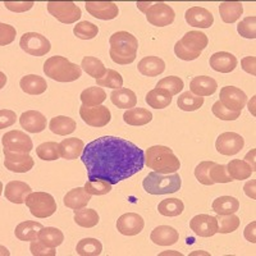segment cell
<instances>
[{"label":"cell","instance_id":"obj_34","mask_svg":"<svg viewBox=\"0 0 256 256\" xmlns=\"http://www.w3.org/2000/svg\"><path fill=\"white\" fill-rule=\"evenodd\" d=\"M212 208L218 216L234 214L240 209V201L233 196H220L212 201Z\"/></svg>","mask_w":256,"mask_h":256},{"label":"cell","instance_id":"obj_22","mask_svg":"<svg viewBox=\"0 0 256 256\" xmlns=\"http://www.w3.org/2000/svg\"><path fill=\"white\" fill-rule=\"evenodd\" d=\"M218 88V84L212 77L209 76H198L194 77L190 82V91L196 96H210L216 92Z\"/></svg>","mask_w":256,"mask_h":256},{"label":"cell","instance_id":"obj_44","mask_svg":"<svg viewBox=\"0 0 256 256\" xmlns=\"http://www.w3.org/2000/svg\"><path fill=\"white\" fill-rule=\"evenodd\" d=\"M73 34L81 40H92L99 34V27L91 24V22H88V20H82L74 26Z\"/></svg>","mask_w":256,"mask_h":256},{"label":"cell","instance_id":"obj_28","mask_svg":"<svg viewBox=\"0 0 256 256\" xmlns=\"http://www.w3.org/2000/svg\"><path fill=\"white\" fill-rule=\"evenodd\" d=\"M20 86L22 91L28 95H41L48 88L46 80L38 74H27L22 77L20 81Z\"/></svg>","mask_w":256,"mask_h":256},{"label":"cell","instance_id":"obj_42","mask_svg":"<svg viewBox=\"0 0 256 256\" xmlns=\"http://www.w3.org/2000/svg\"><path fill=\"white\" fill-rule=\"evenodd\" d=\"M158 210L164 216H178L184 212V205L180 198H166L160 201Z\"/></svg>","mask_w":256,"mask_h":256},{"label":"cell","instance_id":"obj_12","mask_svg":"<svg viewBox=\"0 0 256 256\" xmlns=\"http://www.w3.org/2000/svg\"><path fill=\"white\" fill-rule=\"evenodd\" d=\"M244 137L236 132H224V134H219L216 142V152L222 155H226V156L238 154L244 148Z\"/></svg>","mask_w":256,"mask_h":256},{"label":"cell","instance_id":"obj_49","mask_svg":"<svg viewBox=\"0 0 256 256\" xmlns=\"http://www.w3.org/2000/svg\"><path fill=\"white\" fill-rule=\"evenodd\" d=\"M237 31L240 35L244 38H256V17L250 16L246 17L237 24Z\"/></svg>","mask_w":256,"mask_h":256},{"label":"cell","instance_id":"obj_29","mask_svg":"<svg viewBox=\"0 0 256 256\" xmlns=\"http://www.w3.org/2000/svg\"><path fill=\"white\" fill-rule=\"evenodd\" d=\"M44 228V226L35 220H26L20 223L16 227L14 234L18 240L24 242L38 240V233Z\"/></svg>","mask_w":256,"mask_h":256},{"label":"cell","instance_id":"obj_56","mask_svg":"<svg viewBox=\"0 0 256 256\" xmlns=\"http://www.w3.org/2000/svg\"><path fill=\"white\" fill-rule=\"evenodd\" d=\"M174 52H176V56H177L178 58L182 59V60H186V62L195 60V59H198V56H201V54H196V52H190L188 49H186L184 45L180 44V41H177V42H176Z\"/></svg>","mask_w":256,"mask_h":256},{"label":"cell","instance_id":"obj_9","mask_svg":"<svg viewBox=\"0 0 256 256\" xmlns=\"http://www.w3.org/2000/svg\"><path fill=\"white\" fill-rule=\"evenodd\" d=\"M4 148L12 152H20V154H30L34 148V142L31 137L22 131H9L2 137Z\"/></svg>","mask_w":256,"mask_h":256},{"label":"cell","instance_id":"obj_46","mask_svg":"<svg viewBox=\"0 0 256 256\" xmlns=\"http://www.w3.org/2000/svg\"><path fill=\"white\" fill-rule=\"evenodd\" d=\"M96 84L99 88H110L118 90V88H122L123 86V77L116 70H108L104 77L96 80Z\"/></svg>","mask_w":256,"mask_h":256},{"label":"cell","instance_id":"obj_16","mask_svg":"<svg viewBox=\"0 0 256 256\" xmlns=\"http://www.w3.org/2000/svg\"><path fill=\"white\" fill-rule=\"evenodd\" d=\"M145 227V220L136 212H126L116 220V230L123 236H136Z\"/></svg>","mask_w":256,"mask_h":256},{"label":"cell","instance_id":"obj_51","mask_svg":"<svg viewBox=\"0 0 256 256\" xmlns=\"http://www.w3.org/2000/svg\"><path fill=\"white\" fill-rule=\"evenodd\" d=\"M84 190L88 191V194H90L91 196L96 195H106L112 191V184L105 182V180H88L84 184Z\"/></svg>","mask_w":256,"mask_h":256},{"label":"cell","instance_id":"obj_11","mask_svg":"<svg viewBox=\"0 0 256 256\" xmlns=\"http://www.w3.org/2000/svg\"><path fill=\"white\" fill-rule=\"evenodd\" d=\"M145 14L148 24L156 27L169 26L174 22L176 18L173 8L166 3H154Z\"/></svg>","mask_w":256,"mask_h":256},{"label":"cell","instance_id":"obj_48","mask_svg":"<svg viewBox=\"0 0 256 256\" xmlns=\"http://www.w3.org/2000/svg\"><path fill=\"white\" fill-rule=\"evenodd\" d=\"M184 88V84L182 78L177 76H169L166 78L160 80L156 84V88H163V90L168 91L170 95H178Z\"/></svg>","mask_w":256,"mask_h":256},{"label":"cell","instance_id":"obj_32","mask_svg":"<svg viewBox=\"0 0 256 256\" xmlns=\"http://www.w3.org/2000/svg\"><path fill=\"white\" fill-rule=\"evenodd\" d=\"M76 127V120L66 116H54V118H52V120H50L49 123L50 131H52V134H59V136H67V134H70L72 132H74Z\"/></svg>","mask_w":256,"mask_h":256},{"label":"cell","instance_id":"obj_20","mask_svg":"<svg viewBox=\"0 0 256 256\" xmlns=\"http://www.w3.org/2000/svg\"><path fill=\"white\" fill-rule=\"evenodd\" d=\"M31 192V187L22 180H10L4 188V196L13 204H24Z\"/></svg>","mask_w":256,"mask_h":256},{"label":"cell","instance_id":"obj_53","mask_svg":"<svg viewBox=\"0 0 256 256\" xmlns=\"http://www.w3.org/2000/svg\"><path fill=\"white\" fill-rule=\"evenodd\" d=\"M212 114L220 120H236L237 118H240V116H241V112L230 110V109H227L226 106H223L219 100L212 104Z\"/></svg>","mask_w":256,"mask_h":256},{"label":"cell","instance_id":"obj_63","mask_svg":"<svg viewBox=\"0 0 256 256\" xmlns=\"http://www.w3.org/2000/svg\"><path fill=\"white\" fill-rule=\"evenodd\" d=\"M137 8L140 9L142 13H146L148 10V8L152 6V3H148V2H137L136 3Z\"/></svg>","mask_w":256,"mask_h":256},{"label":"cell","instance_id":"obj_15","mask_svg":"<svg viewBox=\"0 0 256 256\" xmlns=\"http://www.w3.org/2000/svg\"><path fill=\"white\" fill-rule=\"evenodd\" d=\"M190 228L200 237H212L218 233V222L209 214H198L190 220Z\"/></svg>","mask_w":256,"mask_h":256},{"label":"cell","instance_id":"obj_25","mask_svg":"<svg viewBox=\"0 0 256 256\" xmlns=\"http://www.w3.org/2000/svg\"><path fill=\"white\" fill-rule=\"evenodd\" d=\"M150 240L158 246H170L180 240V234L173 227L169 226H159L154 228L150 234Z\"/></svg>","mask_w":256,"mask_h":256},{"label":"cell","instance_id":"obj_4","mask_svg":"<svg viewBox=\"0 0 256 256\" xmlns=\"http://www.w3.org/2000/svg\"><path fill=\"white\" fill-rule=\"evenodd\" d=\"M44 73L46 77L58 82H73L81 77V66L70 63L60 56H50L44 63Z\"/></svg>","mask_w":256,"mask_h":256},{"label":"cell","instance_id":"obj_58","mask_svg":"<svg viewBox=\"0 0 256 256\" xmlns=\"http://www.w3.org/2000/svg\"><path fill=\"white\" fill-rule=\"evenodd\" d=\"M16 120H17V116L13 110H9V109H2L0 110V128L2 130L14 124Z\"/></svg>","mask_w":256,"mask_h":256},{"label":"cell","instance_id":"obj_55","mask_svg":"<svg viewBox=\"0 0 256 256\" xmlns=\"http://www.w3.org/2000/svg\"><path fill=\"white\" fill-rule=\"evenodd\" d=\"M17 35V30L10 24H0V45L6 46L13 42Z\"/></svg>","mask_w":256,"mask_h":256},{"label":"cell","instance_id":"obj_59","mask_svg":"<svg viewBox=\"0 0 256 256\" xmlns=\"http://www.w3.org/2000/svg\"><path fill=\"white\" fill-rule=\"evenodd\" d=\"M241 66L242 70L244 72L250 73L252 76L256 74V58L255 56H244V59L241 60Z\"/></svg>","mask_w":256,"mask_h":256},{"label":"cell","instance_id":"obj_7","mask_svg":"<svg viewBox=\"0 0 256 256\" xmlns=\"http://www.w3.org/2000/svg\"><path fill=\"white\" fill-rule=\"evenodd\" d=\"M48 12L62 24H74L81 18L82 12L80 6L73 2H49Z\"/></svg>","mask_w":256,"mask_h":256},{"label":"cell","instance_id":"obj_5","mask_svg":"<svg viewBox=\"0 0 256 256\" xmlns=\"http://www.w3.org/2000/svg\"><path fill=\"white\" fill-rule=\"evenodd\" d=\"M145 191L150 195H168L180 191L182 180L177 172L172 174H160V173H148L142 180Z\"/></svg>","mask_w":256,"mask_h":256},{"label":"cell","instance_id":"obj_33","mask_svg":"<svg viewBox=\"0 0 256 256\" xmlns=\"http://www.w3.org/2000/svg\"><path fill=\"white\" fill-rule=\"evenodd\" d=\"M227 166V172L228 174L230 176L233 180H248V178L251 177L255 170L251 168V166L248 163H246L244 160L241 159H233L228 163Z\"/></svg>","mask_w":256,"mask_h":256},{"label":"cell","instance_id":"obj_19","mask_svg":"<svg viewBox=\"0 0 256 256\" xmlns=\"http://www.w3.org/2000/svg\"><path fill=\"white\" fill-rule=\"evenodd\" d=\"M20 123L30 134H40L46 128V118L38 110H27L20 116Z\"/></svg>","mask_w":256,"mask_h":256},{"label":"cell","instance_id":"obj_47","mask_svg":"<svg viewBox=\"0 0 256 256\" xmlns=\"http://www.w3.org/2000/svg\"><path fill=\"white\" fill-rule=\"evenodd\" d=\"M36 154L41 160L52 162L59 159V144L56 142H44L36 148Z\"/></svg>","mask_w":256,"mask_h":256},{"label":"cell","instance_id":"obj_6","mask_svg":"<svg viewBox=\"0 0 256 256\" xmlns=\"http://www.w3.org/2000/svg\"><path fill=\"white\" fill-rule=\"evenodd\" d=\"M26 206L36 218H49L56 212V201L46 192H31L26 198Z\"/></svg>","mask_w":256,"mask_h":256},{"label":"cell","instance_id":"obj_35","mask_svg":"<svg viewBox=\"0 0 256 256\" xmlns=\"http://www.w3.org/2000/svg\"><path fill=\"white\" fill-rule=\"evenodd\" d=\"M123 120L130 126H145L152 120V113L145 108L128 109L123 114Z\"/></svg>","mask_w":256,"mask_h":256},{"label":"cell","instance_id":"obj_54","mask_svg":"<svg viewBox=\"0 0 256 256\" xmlns=\"http://www.w3.org/2000/svg\"><path fill=\"white\" fill-rule=\"evenodd\" d=\"M30 251L34 256H56V248H49L44 242H41L40 240H35V241H31L30 244Z\"/></svg>","mask_w":256,"mask_h":256},{"label":"cell","instance_id":"obj_8","mask_svg":"<svg viewBox=\"0 0 256 256\" xmlns=\"http://www.w3.org/2000/svg\"><path fill=\"white\" fill-rule=\"evenodd\" d=\"M20 49L32 56H44L52 49L50 41L38 32H26L20 40Z\"/></svg>","mask_w":256,"mask_h":256},{"label":"cell","instance_id":"obj_10","mask_svg":"<svg viewBox=\"0 0 256 256\" xmlns=\"http://www.w3.org/2000/svg\"><path fill=\"white\" fill-rule=\"evenodd\" d=\"M80 116L86 124L91 127H105L112 120V113L104 105L98 106H80Z\"/></svg>","mask_w":256,"mask_h":256},{"label":"cell","instance_id":"obj_1","mask_svg":"<svg viewBox=\"0 0 256 256\" xmlns=\"http://www.w3.org/2000/svg\"><path fill=\"white\" fill-rule=\"evenodd\" d=\"M81 160L88 180L116 184L142 170L145 152L120 137L102 136L84 146Z\"/></svg>","mask_w":256,"mask_h":256},{"label":"cell","instance_id":"obj_23","mask_svg":"<svg viewBox=\"0 0 256 256\" xmlns=\"http://www.w3.org/2000/svg\"><path fill=\"white\" fill-rule=\"evenodd\" d=\"M180 41L186 49H188L192 52H196V54H201L202 50L206 49L208 44H209L208 36L201 31L187 32Z\"/></svg>","mask_w":256,"mask_h":256},{"label":"cell","instance_id":"obj_18","mask_svg":"<svg viewBox=\"0 0 256 256\" xmlns=\"http://www.w3.org/2000/svg\"><path fill=\"white\" fill-rule=\"evenodd\" d=\"M184 20L192 27L198 28H209L214 24V16L208 9L201 6H192L184 13Z\"/></svg>","mask_w":256,"mask_h":256},{"label":"cell","instance_id":"obj_14","mask_svg":"<svg viewBox=\"0 0 256 256\" xmlns=\"http://www.w3.org/2000/svg\"><path fill=\"white\" fill-rule=\"evenodd\" d=\"M4 155H6V159H4V166L8 170L14 173H27L30 172L34 166H35V162L32 159V156H30V154H20V152H12L4 148Z\"/></svg>","mask_w":256,"mask_h":256},{"label":"cell","instance_id":"obj_37","mask_svg":"<svg viewBox=\"0 0 256 256\" xmlns=\"http://www.w3.org/2000/svg\"><path fill=\"white\" fill-rule=\"evenodd\" d=\"M80 99H81L82 105H86V106H98V105H102V102H105L106 94L99 86H94V88H88L82 91Z\"/></svg>","mask_w":256,"mask_h":256},{"label":"cell","instance_id":"obj_41","mask_svg":"<svg viewBox=\"0 0 256 256\" xmlns=\"http://www.w3.org/2000/svg\"><path fill=\"white\" fill-rule=\"evenodd\" d=\"M38 240L49 248H58L63 244L64 234L60 230L54 227H44L38 233Z\"/></svg>","mask_w":256,"mask_h":256},{"label":"cell","instance_id":"obj_27","mask_svg":"<svg viewBox=\"0 0 256 256\" xmlns=\"http://www.w3.org/2000/svg\"><path fill=\"white\" fill-rule=\"evenodd\" d=\"M84 148V144L81 138L77 137H70V138H64L59 144V154L66 160H74L82 155Z\"/></svg>","mask_w":256,"mask_h":256},{"label":"cell","instance_id":"obj_43","mask_svg":"<svg viewBox=\"0 0 256 256\" xmlns=\"http://www.w3.org/2000/svg\"><path fill=\"white\" fill-rule=\"evenodd\" d=\"M76 251L81 256H99L102 251V244L96 238H82L77 244Z\"/></svg>","mask_w":256,"mask_h":256},{"label":"cell","instance_id":"obj_17","mask_svg":"<svg viewBox=\"0 0 256 256\" xmlns=\"http://www.w3.org/2000/svg\"><path fill=\"white\" fill-rule=\"evenodd\" d=\"M86 10L90 16L102 20H110L118 17L120 9L113 2H86Z\"/></svg>","mask_w":256,"mask_h":256},{"label":"cell","instance_id":"obj_62","mask_svg":"<svg viewBox=\"0 0 256 256\" xmlns=\"http://www.w3.org/2000/svg\"><path fill=\"white\" fill-rule=\"evenodd\" d=\"M255 154H256V150L255 148H252V150L248 152V154L244 156V162H246V163H250L251 168H252L254 170H255Z\"/></svg>","mask_w":256,"mask_h":256},{"label":"cell","instance_id":"obj_30","mask_svg":"<svg viewBox=\"0 0 256 256\" xmlns=\"http://www.w3.org/2000/svg\"><path fill=\"white\" fill-rule=\"evenodd\" d=\"M110 100L116 108L132 109L137 104V96L130 88H118L110 94Z\"/></svg>","mask_w":256,"mask_h":256},{"label":"cell","instance_id":"obj_57","mask_svg":"<svg viewBox=\"0 0 256 256\" xmlns=\"http://www.w3.org/2000/svg\"><path fill=\"white\" fill-rule=\"evenodd\" d=\"M4 6L6 9L16 13H22L30 10L34 6V2H4Z\"/></svg>","mask_w":256,"mask_h":256},{"label":"cell","instance_id":"obj_31","mask_svg":"<svg viewBox=\"0 0 256 256\" xmlns=\"http://www.w3.org/2000/svg\"><path fill=\"white\" fill-rule=\"evenodd\" d=\"M219 13L224 24H234L244 14V6L241 2H224L219 6Z\"/></svg>","mask_w":256,"mask_h":256},{"label":"cell","instance_id":"obj_36","mask_svg":"<svg viewBox=\"0 0 256 256\" xmlns=\"http://www.w3.org/2000/svg\"><path fill=\"white\" fill-rule=\"evenodd\" d=\"M145 102L154 109H164L172 102V95L163 88H154L146 94Z\"/></svg>","mask_w":256,"mask_h":256},{"label":"cell","instance_id":"obj_40","mask_svg":"<svg viewBox=\"0 0 256 256\" xmlns=\"http://www.w3.org/2000/svg\"><path fill=\"white\" fill-rule=\"evenodd\" d=\"M178 108L184 112H195L204 105V98L196 96L191 91L180 94L177 100Z\"/></svg>","mask_w":256,"mask_h":256},{"label":"cell","instance_id":"obj_2","mask_svg":"<svg viewBox=\"0 0 256 256\" xmlns=\"http://www.w3.org/2000/svg\"><path fill=\"white\" fill-rule=\"evenodd\" d=\"M110 44V59L116 64L126 66L136 60L138 40L127 31H118L109 38Z\"/></svg>","mask_w":256,"mask_h":256},{"label":"cell","instance_id":"obj_45","mask_svg":"<svg viewBox=\"0 0 256 256\" xmlns=\"http://www.w3.org/2000/svg\"><path fill=\"white\" fill-rule=\"evenodd\" d=\"M216 222H218V233L222 234H227L237 230L240 227V218L234 214H228V216H218L216 214Z\"/></svg>","mask_w":256,"mask_h":256},{"label":"cell","instance_id":"obj_52","mask_svg":"<svg viewBox=\"0 0 256 256\" xmlns=\"http://www.w3.org/2000/svg\"><path fill=\"white\" fill-rule=\"evenodd\" d=\"M214 164L216 163L212 162V160L210 162H201L195 168V177L201 184H205V186H212L214 184L209 177V170Z\"/></svg>","mask_w":256,"mask_h":256},{"label":"cell","instance_id":"obj_39","mask_svg":"<svg viewBox=\"0 0 256 256\" xmlns=\"http://www.w3.org/2000/svg\"><path fill=\"white\" fill-rule=\"evenodd\" d=\"M100 216L98 212L94 209H80L74 210V222L77 226L82 228H92L98 226Z\"/></svg>","mask_w":256,"mask_h":256},{"label":"cell","instance_id":"obj_3","mask_svg":"<svg viewBox=\"0 0 256 256\" xmlns=\"http://www.w3.org/2000/svg\"><path fill=\"white\" fill-rule=\"evenodd\" d=\"M145 164L160 174H172L180 168V162L168 146L155 145L145 152Z\"/></svg>","mask_w":256,"mask_h":256},{"label":"cell","instance_id":"obj_21","mask_svg":"<svg viewBox=\"0 0 256 256\" xmlns=\"http://www.w3.org/2000/svg\"><path fill=\"white\" fill-rule=\"evenodd\" d=\"M237 58L233 54L228 52H214L212 56H210L209 64L210 67L216 72L220 73H230L236 70L237 67Z\"/></svg>","mask_w":256,"mask_h":256},{"label":"cell","instance_id":"obj_24","mask_svg":"<svg viewBox=\"0 0 256 256\" xmlns=\"http://www.w3.org/2000/svg\"><path fill=\"white\" fill-rule=\"evenodd\" d=\"M91 200V195L88 194V191L84 190V187H77L66 194L63 198L64 205L72 210H80L84 209V206H88V204Z\"/></svg>","mask_w":256,"mask_h":256},{"label":"cell","instance_id":"obj_61","mask_svg":"<svg viewBox=\"0 0 256 256\" xmlns=\"http://www.w3.org/2000/svg\"><path fill=\"white\" fill-rule=\"evenodd\" d=\"M255 186H256V180H248V184H244V194L248 196V198H251L252 200H255L256 195H255Z\"/></svg>","mask_w":256,"mask_h":256},{"label":"cell","instance_id":"obj_26","mask_svg":"<svg viewBox=\"0 0 256 256\" xmlns=\"http://www.w3.org/2000/svg\"><path fill=\"white\" fill-rule=\"evenodd\" d=\"M137 68L142 76L155 77L162 74L166 70V62L159 56H145L144 59H141Z\"/></svg>","mask_w":256,"mask_h":256},{"label":"cell","instance_id":"obj_50","mask_svg":"<svg viewBox=\"0 0 256 256\" xmlns=\"http://www.w3.org/2000/svg\"><path fill=\"white\" fill-rule=\"evenodd\" d=\"M209 177L212 180V184H230L232 178L228 174L227 166L223 164H214L209 170Z\"/></svg>","mask_w":256,"mask_h":256},{"label":"cell","instance_id":"obj_13","mask_svg":"<svg viewBox=\"0 0 256 256\" xmlns=\"http://www.w3.org/2000/svg\"><path fill=\"white\" fill-rule=\"evenodd\" d=\"M219 102L223 106L233 112H241L248 102V96L241 88L234 86H224L220 90Z\"/></svg>","mask_w":256,"mask_h":256},{"label":"cell","instance_id":"obj_38","mask_svg":"<svg viewBox=\"0 0 256 256\" xmlns=\"http://www.w3.org/2000/svg\"><path fill=\"white\" fill-rule=\"evenodd\" d=\"M81 68L95 80L104 77L106 70H108L102 64V62L95 56H84L81 62Z\"/></svg>","mask_w":256,"mask_h":256},{"label":"cell","instance_id":"obj_60","mask_svg":"<svg viewBox=\"0 0 256 256\" xmlns=\"http://www.w3.org/2000/svg\"><path fill=\"white\" fill-rule=\"evenodd\" d=\"M255 228H256V222H251L250 224H248V227L244 228V238L248 240L251 244H255L256 237H255Z\"/></svg>","mask_w":256,"mask_h":256}]
</instances>
